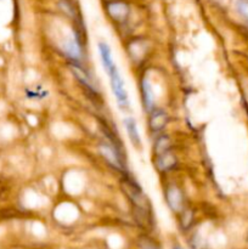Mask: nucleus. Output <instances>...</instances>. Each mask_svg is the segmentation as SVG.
Here are the masks:
<instances>
[{"label": "nucleus", "mask_w": 248, "mask_h": 249, "mask_svg": "<svg viewBox=\"0 0 248 249\" xmlns=\"http://www.w3.org/2000/svg\"><path fill=\"white\" fill-rule=\"evenodd\" d=\"M122 190L133 206L136 219L141 223L151 224L152 208H151L150 201L145 196L140 185L131 177H124V179L122 180Z\"/></svg>", "instance_id": "1"}, {"label": "nucleus", "mask_w": 248, "mask_h": 249, "mask_svg": "<svg viewBox=\"0 0 248 249\" xmlns=\"http://www.w3.org/2000/svg\"><path fill=\"white\" fill-rule=\"evenodd\" d=\"M107 75H108L109 85H111V91L113 94L114 99H116L118 108L123 112L129 111L130 109V100H129V94L125 88V83H124L123 78H122L121 73H119L118 67H114L113 70L109 71Z\"/></svg>", "instance_id": "2"}, {"label": "nucleus", "mask_w": 248, "mask_h": 249, "mask_svg": "<svg viewBox=\"0 0 248 249\" xmlns=\"http://www.w3.org/2000/svg\"><path fill=\"white\" fill-rule=\"evenodd\" d=\"M100 155L106 160V162L108 163L111 167H113L117 170H124L123 163V156H122L121 151H119L118 146L116 145V142L113 143V141H105L101 142L99 146Z\"/></svg>", "instance_id": "3"}, {"label": "nucleus", "mask_w": 248, "mask_h": 249, "mask_svg": "<svg viewBox=\"0 0 248 249\" xmlns=\"http://www.w3.org/2000/svg\"><path fill=\"white\" fill-rule=\"evenodd\" d=\"M164 198L167 202V206L169 207V209L174 213L180 214L184 212V206H185V197L184 192L180 189L177 185L172 184L165 189L164 191Z\"/></svg>", "instance_id": "4"}, {"label": "nucleus", "mask_w": 248, "mask_h": 249, "mask_svg": "<svg viewBox=\"0 0 248 249\" xmlns=\"http://www.w3.org/2000/svg\"><path fill=\"white\" fill-rule=\"evenodd\" d=\"M169 123V114L160 107H155L152 111L148 112L147 126L152 134H162Z\"/></svg>", "instance_id": "5"}, {"label": "nucleus", "mask_w": 248, "mask_h": 249, "mask_svg": "<svg viewBox=\"0 0 248 249\" xmlns=\"http://www.w3.org/2000/svg\"><path fill=\"white\" fill-rule=\"evenodd\" d=\"M152 163L158 173H160V174H167V173L172 172V170H174L177 168V158L172 151H169V152H165L163 155L152 157Z\"/></svg>", "instance_id": "6"}, {"label": "nucleus", "mask_w": 248, "mask_h": 249, "mask_svg": "<svg viewBox=\"0 0 248 249\" xmlns=\"http://www.w3.org/2000/svg\"><path fill=\"white\" fill-rule=\"evenodd\" d=\"M63 50L65 53L73 61V63H77L83 57V44L79 34L73 33V36L63 44Z\"/></svg>", "instance_id": "7"}, {"label": "nucleus", "mask_w": 248, "mask_h": 249, "mask_svg": "<svg viewBox=\"0 0 248 249\" xmlns=\"http://www.w3.org/2000/svg\"><path fill=\"white\" fill-rule=\"evenodd\" d=\"M140 95L142 107L145 111L150 112L155 108V95H153L152 84L147 77H142L140 80Z\"/></svg>", "instance_id": "8"}, {"label": "nucleus", "mask_w": 248, "mask_h": 249, "mask_svg": "<svg viewBox=\"0 0 248 249\" xmlns=\"http://www.w3.org/2000/svg\"><path fill=\"white\" fill-rule=\"evenodd\" d=\"M123 124L131 145L135 148H138V150L141 148V136L140 131H139L138 123H136V119L134 117H125L123 119Z\"/></svg>", "instance_id": "9"}, {"label": "nucleus", "mask_w": 248, "mask_h": 249, "mask_svg": "<svg viewBox=\"0 0 248 249\" xmlns=\"http://www.w3.org/2000/svg\"><path fill=\"white\" fill-rule=\"evenodd\" d=\"M97 50H99V56L100 61H101L102 68H104V71L107 74L109 71L113 70L114 67H117L113 57H112V50L106 41H99V44H97Z\"/></svg>", "instance_id": "10"}, {"label": "nucleus", "mask_w": 248, "mask_h": 249, "mask_svg": "<svg viewBox=\"0 0 248 249\" xmlns=\"http://www.w3.org/2000/svg\"><path fill=\"white\" fill-rule=\"evenodd\" d=\"M107 12L116 22H124L129 15V7L123 1H112L107 5Z\"/></svg>", "instance_id": "11"}, {"label": "nucleus", "mask_w": 248, "mask_h": 249, "mask_svg": "<svg viewBox=\"0 0 248 249\" xmlns=\"http://www.w3.org/2000/svg\"><path fill=\"white\" fill-rule=\"evenodd\" d=\"M70 68H71V72H72V74L75 77V79H77L78 82L83 85V87L87 88L89 91L95 92V94H96V88H95L94 84H92L91 78L89 77V74H88V73L85 72V71L83 70L79 65H78V63H72V65L70 66Z\"/></svg>", "instance_id": "12"}, {"label": "nucleus", "mask_w": 248, "mask_h": 249, "mask_svg": "<svg viewBox=\"0 0 248 249\" xmlns=\"http://www.w3.org/2000/svg\"><path fill=\"white\" fill-rule=\"evenodd\" d=\"M169 151H172V141H170V138L168 135H165V134H159L156 138L155 143H153V157L163 155L165 152H169Z\"/></svg>", "instance_id": "13"}, {"label": "nucleus", "mask_w": 248, "mask_h": 249, "mask_svg": "<svg viewBox=\"0 0 248 249\" xmlns=\"http://www.w3.org/2000/svg\"><path fill=\"white\" fill-rule=\"evenodd\" d=\"M236 9H237L238 14L248 22V0H237Z\"/></svg>", "instance_id": "14"}, {"label": "nucleus", "mask_w": 248, "mask_h": 249, "mask_svg": "<svg viewBox=\"0 0 248 249\" xmlns=\"http://www.w3.org/2000/svg\"><path fill=\"white\" fill-rule=\"evenodd\" d=\"M172 249H184V248H182L181 246H174Z\"/></svg>", "instance_id": "15"}]
</instances>
